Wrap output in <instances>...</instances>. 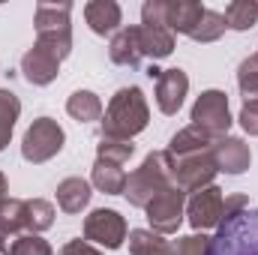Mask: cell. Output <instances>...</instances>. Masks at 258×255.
Returning <instances> with one entry per match:
<instances>
[{"mask_svg":"<svg viewBox=\"0 0 258 255\" xmlns=\"http://www.w3.org/2000/svg\"><path fill=\"white\" fill-rule=\"evenodd\" d=\"M237 87L246 99H258V54H249L246 60H240L237 66Z\"/></svg>","mask_w":258,"mask_h":255,"instance_id":"obj_29","label":"cell"},{"mask_svg":"<svg viewBox=\"0 0 258 255\" xmlns=\"http://www.w3.org/2000/svg\"><path fill=\"white\" fill-rule=\"evenodd\" d=\"M159 75H162V69H159V66H153V63H150V69H147V78H159Z\"/></svg>","mask_w":258,"mask_h":255,"instance_id":"obj_36","label":"cell"},{"mask_svg":"<svg viewBox=\"0 0 258 255\" xmlns=\"http://www.w3.org/2000/svg\"><path fill=\"white\" fill-rule=\"evenodd\" d=\"M6 198H9V183H6V174L0 171V207H3Z\"/></svg>","mask_w":258,"mask_h":255,"instance_id":"obj_35","label":"cell"},{"mask_svg":"<svg viewBox=\"0 0 258 255\" xmlns=\"http://www.w3.org/2000/svg\"><path fill=\"white\" fill-rule=\"evenodd\" d=\"M213 135L210 132H204L201 126H195V123H189L186 129H180V132H174L171 135V141H168V156H189V153H204V150H210L213 147Z\"/></svg>","mask_w":258,"mask_h":255,"instance_id":"obj_18","label":"cell"},{"mask_svg":"<svg viewBox=\"0 0 258 255\" xmlns=\"http://www.w3.org/2000/svg\"><path fill=\"white\" fill-rule=\"evenodd\" d=\"M210 153H213L216 171H225V174H231V177L243 174V171L249 168V162H252V150H249V144H246L243 138H234V135H222V138H216L213 147H210Z\"/></svg>","mask_w":258,"mask_h":255,"instance_id":"obj_11","label":"cell"},{"mask_svg":"<svg viewBox=\"0 0 258 255\" xmlns=\"http://www.w3.org/2000/svg\"><path fill=\"white\" fill-rule=\"evenodd\" d=\"M138 27V48L141 57L150 60H165L174 51V33L165 24H135Z\"/></svg>","mask_w":258,"mask_h":255,"instance_id":"obj_15","label":"cell"},{"mask_svg":"<svg viewBox=\"0 0 258 255\" xmlns=\"http://www.w3.org/2000/svg\"><path fill=\"white\" fill-rule=\"evenodd\" d=\"M147 213V222H150V231L156 234H177L183 216H186V192L177 189V186H165L159 195H153L144 207Z\"/></svg>","mask_w":258,"mask_h":255,"instance_id":"obj_6","label":"cell"},{"mask_svg":"<svg viewBox=\"0 0 258 255\" xmlns=\"http://www.w3.org/2000/svg\"><path fill=\"white\" fill-rule=\"evenodd\" d=\"M222 18H225V27L228 30H252L258 24V3L252 0H231L228 6H225V12H222Z\"/></svg>","mask_w":258,"mask_h":255,"instance_id":"obj_24","label":"cell"},{"mask_svg":"<svg viewBox=\"0 0 258 255\" xmlns=\"http://www.w3.org/2000/svg\"><path fill=\"white\" fill-rule=\"evenodd\" d=\"M54 204L45 201V198H27V234H39V231H48L54 225Z\"/></svg>","mask_w":258,"mask_h":255,"instance_id":"obj_25","label":"cell"},{"mask_svg":"<svg viewBox=\"0 0 258 255\" xmlns=\"http://www.w3.org/2000/svg\"><path fill=\"white\" fill-rule=\"evenodd\" d=\"M222 201L225 195L219 186H204V189L192 192L186 198V222L195 231H207V228H219L222 225Z\"/></svg>","mask_w":258,"mask_h":255,"instance_id":"obj_10","label":"cell"},{"mask_svg":"<svg viewBox=\"0 0 258 255\" xmlns=\"http://www.w3.org/2000/svg\"><path fill=\"white\" fill-rule=\"evenodd\" d=\"M228 27H225V18H222V12H216V9H204V15H201V21L195 24L192 30V42H216L222 33H225Z\"/></svg>","mask_w":258,"mask_h":255,"instance_id":"obj_28","label":"cell"},{"mask_svg":"<svg viewBox=\"0 0 258 255\" xmlns=\"http://www.w3.org/2000/svg\"><path fill=\"white\" fill-rule=\"evenodd\" d=\"M195 126H201L204 132H210L213 138L228 135L231 129V108H228V96L225 90H201V96L195 99L192 114H189Z\"/></svg>","mask_w":258,"mask_h":255,"instance_id":"obj_8","label":"cell"},{"mask_svg":"<svg viewBox=\"0 0 258 255\" xmlns=\"http://www.w3.org/2000/svg\"><path fill=\"white\" fill-rule=\"evenodd\" d=\"M21 75L33 87H48L60 75V60L48 48H42V45L33 42V48H27L21 54Z\"/></svg>","mask_w":258,"mask_h":255,"instance_id":"obj_13","label":"cell"},{"mask_svg":"<svg viewBox=\"0 0 258 255\" xmlns=\"http://www.w3.org/2000/svg\"><path fill=\"white\" fill-rule=\"evenodd\" d=\"M189 93V75L183 69H162V75L156 78V105L162 114L174 117L183 108V99Z\"/></svg>","mask_w":258,"mask_h":255,"instance_id":"obj_12","label":"cell"},{"mask_svg":"<svg viewBox=\"0 0 258 255\" xmlns=\"http://www.w3.org/2000/svg\"><path fill=\"white\" fill-rule=\"evenodd\" d=\"M66 114L78 123H93V120H102V99L93 93V90H75L69 99H66Z\"/></svg>","mask_w":258,"mask_h":255,"instance_id":"obj_21","label":"cell"},{"mask_svg":"<svg viewBox=\"0 0 258 255\" xmlns=\"http://www.w3.org/2000/svg\"><path fill=\"white\" fill-rule=\"evenodd\" d=\"M126 234H129L126 219L117 210H111V207H99V210H90L84 216V240H90L96 246L120 249Z\"/></svg>","mask_w":258,"mask_h":255,"instance_id":"obj_9","label":"cell"},{"mask_svg":"<svg viewBox=\"0 0 258 255\" xmlns=\"http://www.w3.org/2000/svg\"><path fill=\"white\" fill-rule=\"evenodd\" d=\"M255 54H258V51H255Z\"/></svg>","mask_w":258,"mask_h":255,"instance_id":"obj_37","label":"cell"},{"mask_svg":"<svg viewBox=\"0 0 258 255\" xmlns=\"http://www.w3.org/2000/svg\"><path fill=\"white\" fill-rule=\"evenodd\" d=\"M207 255H258V204L222 222L210 237Z\"/></svg>","mask_w":258,"mask_h":255,"instance_id":"obj_4","label":"cell"},{"mask_svg":"<svg viewBox=\"0 0 258 255\" xmlns=\"http://www.w3.org/2000/svg\"><path fill=\"white\" fill-rule=\"evenodd\" d=\"M168 162H171V183L183 192L204 189V186H210L213 177L219 174L210 150H204V153H189V156H177V159L168 156Z\"/></svg>","mask_w":258,"mask_h":255,"instance_id":"obj_7","label":"cell"},{"mask_svg":"<svg viewBox=\"0 0 258 255\" xmlns=\"http://www.w3.org/2000/svg\"><path fill=\"white\" fill-rule=\"evenodd\" d=\"M27 234V201L24 198H6L0 207V252L9 255V246L18 234Z\"/></svg>","mask_w":258,"mask_h":255,"instance_id":"obj_14","label":"cell"},{"mask_svg":"<svg viewBox=\"0 0 258 255\" xmlns=\"http://www.w3.org/2000/svg\"><path fill=\"white\" fill-rule=\"evenodd\" d=\"M237 120H240V126H243L246 135H258V99H246L243 102Z\"/></svg>","mask_w":258,"mask_h":255,"instance_id":"obj_32","label":"cell"},{"mask_svg":"<svg viewBox=\"0 0 258 255\" xmlns=\"http://www.w3.org/2000/svg\"><path fill=\"white\" fill-rule=\"evenodd\" d=\"M165 186H174L171 183V162H168V153L165 150H150L147 156H144V162L132 171L126 177V201L132 207H147V201L153 198V195H159V192L165 189Z\"/></svg>","mask_w":258,"mask_h":255,"instance_id":"obj_3","label":"cell"},{"mask_svg":"<svg viewBox=\"0 0 258 255\" xmlns=\"http://www.w3.org/2000/svg\"><path fill=\"white\" fill-rule=\"evenodd\" d=\"M84 21L90 24L93 33L99 36H114L120 21H123V12H120V3L114 0H90L84 6Z\"/></svg>","mask_w":258,"mask_h":255,"instance_id":"obj_17","label":"cell"},{"mask_svg":"<svg viewBox=\"0 0 258 255\" xmlns=\"http://www.w3.org/2000/svg\"><path fill=\"white\" fill-rule=\"evenodd\" d=\"M108 57L117 66H135L141 63V48H138V27H120L111 42H108Z\"/></svg>","mask_w":258,"mask_h":255,"instance_id":"obj_19","label":"cell"},{"mask_svg":"<svg viewBox=\"0 0 258 255\" xmlns=\"http://www.w3.org/2000/svg\"><path fill=\"white\" fill-rule=\"evenodd\" d=\"M18 114H21V99L12 90H0V150L9 144Z\"/></svg>","mask_w":258,"mask_h":255,"instance_id":"obj_27","label":"cell"},{"mask_svg":"<svg viewBox=\"0 0 258 255\" xmlns=\"http://www.w3.org/2000/svg\"><path fill=\"white\" fill-rule=\"evenodd\" d=\"M126 237L132 255H174V243L150 228H132Z\"/></svg>","mask_w":258,"mask_h":255,"instance_id":"obj_23","label":"cell"},{"mask_svg":"<svg viewBox=\"0 0 258 255\" xmlns=\"http://www.w3.org/2000/svg\"><path fill=\"white\" fill-rule=\"evenodd\" d=\"M60 255H102L96 246H90L87 240H66Z\"/></svg>","mask_w":258,"mask_h":255,"instance_id":"obj_34","label":"cell"},{"mask_svg":"<svg viewBox=\"0 0 258 255\" xmlns=\"http://www.w3.org/2000/svg\"><path fill=\"white\" fill-rule=\"evenodd\" d=\"M90 186H96L105 195H123L126 189V171L120 165H111V162H102L96 159L93 162V171H90Z\"/></svg>","mask_w":258,"mask_h":255,"instance_id":"obj_22","label":"cell"},{"mask_svg":"<svg viewBox=\"0 0 258 255\" xmlns=\"http://www.w3.org/2000/svg\"><path fill=\"white\" fill-rule=\"evenodd\" d=\"M207 6H201L198 0H165V27L171 33H183L192 36L195 24L201 21Z\"/></svg>","mask_w":258,"mask_h":255,"instance_id":"obj_16","label":"cell"},{"mask_svg":"<svg viewBox=\"0 0 258 255\" xmlns=\"http://www.w3.org/2000/svg\"><path fill=\"white\" fill-rule=\"evenodd\" d=\"M249 207V198L243 195V192H234V195H225V201H222V222H228V219H234L237 213H243Z\"/></svg>","mask_w":258,"mask_h":255,"instance_id":"obj_33","label":"cell"},{"mask_svg":"<svg viewBox=\"0 0 258 255\" xmlns=\"http://www.w3.org/2000/svg\"><path fill=\"white\" fill-rule=\"evenodd\" d=\"M66 144V132L54 117H36L24 138H21V156L33 165H42L48 159H54Z\"/></svg>","mask_w":258,"mask_h":255,"instance_id":"obj_5","label":"cell"},{"mask_svg":"<svg viewBox=\"0 0 258 255\" xmlns=\"http://www.w3.org/2000/svg\"><path fill=\"white\" fill-rule=\"evenodd\" d=\"M171 243H174V255H207L210 237L201 231V234H186V237H177V240H171Z\"/></svg>","mask_w":258,"mask_h":255,"instance_id":"obj_31","label":"cell"},{"mask_svg":"<svg viewBox=\"0 0 258 255\" xmlns=\"http://www.w3.org/2000/svg\"><path fill=\"white\" fill-rule=\"evenodd\" d=\"M9 255H54V249L39 234H18L9 246Z\"/></svg>","mask_w":258,"mask_h":255,"instance_id":"obj_30","label":"cell"},{"mask_svg":"<svg viewBox=\"0 0 258 255\" xmlns=\"http://www.w3.org/2000/svg\"><path fill=\"white\" fill-rule=\"evenodd\" d=\"M135 153V144L126 138H108V135H99V144H96V159L102 162H111V165H123L132 159Z\"/></svg>","mask_w":258,"mask_h":255,"instance_id":"obj_26","label":"cell"},{"mask_svg":"<svg viewBox=\"0 0 258 255\" xmlns=\"http://www.w3.org/2000/svg\"><path fill=\"white\" fill-rule=\"evenodd\" d=\"M90 183L84 177H66L57 183V204L63 213H81L90 204Z\"/></svg>","mask_w":258,"mask_h":255,"instance_id":"obj_20","label":"cell"},{"mask_svg":"<svg viewBox=\"0 0 258 255\" xmlns=\"http://www.w3.org/2000/svg\"><path fill=\"white\" fill-rule=\"evenodd\" d=\"M102 135L108 138H126L132 141L138 132H144L147 123H150V108H147V96L141 87L129 84V87H120L108 108L102 111Z\"/></svg>","mask_w":258,"mask_h":255,"instance_id":"obj_1","label":"cell"},{"mask_svg":"<svg viewBox=\"0 0 258 255\" xmlns=\"http://www.w3.org/2000/svg\"><path fill=\"white\" fill-rule=\"evenodd\" d=\"M72 3H36V15H33V27H36V45L48 48L60 63L72 54Z\"/></svg>","mask_w":258,"mask_h":255,"instance_id":"obj_2","label":"cell"}]
</instances>
